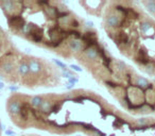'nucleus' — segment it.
I'll use <instances>...</instances> for the list:
<instances>
[{"label": "nucleus", "mask_w": 155, "mask_h": 136, "mask_svg": "<svg viewBox=\"0 0 155 136\" xmlns=\"http://www.w3.org/2000/svg\"><path fill=\"white\" fill-rule=\"evenodd\" d=\"M8 24H9V27L14 29H17V30H22V28L26 25V22L25 19L19 15H13L10 16L9 19H8Z\"/></svg>", "instance_id": "f257e3e1"}, {"label": "nucleus", "mask_w": 155, "mask_h": 136, "mask_svg": "<svg viewBox=\"0 0 155 136\" xmlns=\"http://www.w3.org/2000/svg\"><path fill=\"white\" fill-rule=\"evenodd\" d=\"M136 62H138L141 65H144V66H147L149 63H151L150 58H149V55H148V52H147L146 49L140 48V49L138 50L137 56H136Z\"/></svg>", "instance_id": "f03ea898"}, {"label": "nucleus", "mask_w": 155, "mask_h": 136, "mask_svg": "<svg viewBox=\"0 0 155 136\" xmlns=\"http://www.w3.org/2000/svg\"><path fill=\"white\" fill-rule=\"evenodd\" d=\"M43 34H44V30L41 28V27L37 26H33V30L32 33H31V37H32V41H35V43H39L43 39Z\"/></svg>", "instance_id": "7ed1b4c3"}, {"label": "nucleus", "mask_w": 155, "mask_h": 136, "mask_svg": "<svg viewBox=\"0 0 155 136\" xmlns=\"http://www.w3.org/2000/svg\"><path fill=\"white\" fill-rule=\"evenodd\" d=\"M99 50H100V47H99V45H97V46H95V47L84 49V52H85L86 58H88L89 60H95V58H97L98 55H99Z\"/></svg>", "instance_id": "20e7f679"}, {"label": "nucleus", "mask_w": 155, "mask_h": 136, "mask_svg": "<svg viewBox=\"0 0 155 136\" xmlns=\"http://www.w3.org/2000/svg\"><path fill=\"white\" fill-rule=\"evenodd\" d=\"M15 3L12 0H5V1H0V7L2 8V10L5 11V13H12L15 9Z\"/></svg>", "instance_id": "39448f33"}, {"label": "nucleus", "mask_w": 155, "mask_h": 136, "mask_svg": "<svg viewBox=\"0 0 155 136\" xmlns=\"http://www.w3.org/2000/svg\"><path fill=\"white\" fill-rule=\"evenodd\" d=\"M69 48L74 52H80L83 49H85L84 43H82L81 41L78 39H72L71 41H69Z\"/></svg>", "instance_id": "423d86ee"}, {"label": "nucleus", "mask_w": 155, "mask_h": 136, "mask_svg": "<svg viewBox=\"0 0 155 136\" xmlns=\"http://www.w3.org/2000/svg\"><path fill=\"white\" fill-rule=\"evenodd\" d=\"M21 111V104L18 101H12L9 105V113L12 115H18L20 114Z\"/></svg>", "instance_id": "0eeeda50"}, {"label": "nucleus", "mask_w": 155, "mask_h": 136, "mask_svg": "<svg viewBox=\"0 0 155 136\" xmlns=\"http://www.w3.org/2000/svg\"><path fill=\"white\" fill-rule=\"evenodd\" d=\"M106 24H107V26L115 28V27H118L121 24V20L119 19L117 15H110L106 18Z\"/></svg>", "instance_id": "6e6552de"}, {"label": "nucleus", "mask_w": 155, "mask_h": 136, "mask_svg": "<svg viewBox=\"0 0 155 136\" xmlns=\"http://www.w3.org/2000/svg\"><path fill=\"white\" fill-rule=\"evenodd\" d=\"M136 85H137V87H139V88H144V89H150L153 87L152 84H150L149 81L147 80V79L142 78V77H139V78L137 79Z\"/></svg>", "instance_id": "1a4fd4ad"}, {"label": "nucleus", "mask_w": 155, "mask_h": 136, "mask_svg": "<svg viewBox=\"0 0 155 136\" xmlns=\"http://www.w3.org/2000/svg\"><path fill=\"white\" fill-rule=\"evenodd\" d=\"M29 67H30V72L32 74H38L41 70V65L37 61H31L29 63Z\"/></svg>", "instance_id": "9d476101"}, {"label": "nucleus", "mask_w": 155, "mask_h": 136, "mask_svg": "<svg viewBox=\"0 0 155 136\" xmlns=\"http://www.w3.org/2000/svg\"><path fill=\"white\" fill-rule=\"evenodd\" d=\"M39 110L41 111V113H44V114H49V113L52 112V105L51 103H50L49 101H44L43 103H41V108H39Z\"/></svg>", "instance_id": "9b49d317"}, {"label": "nucleus", "mask_w": 155, "mask_h": 136, "mask_svg": "<svg viewBox=\"0 0 155 136\" xmlns=\"http://www.w3.org/2000/svg\"><path fill=\"white\" fill-rule=\"evenodd\" d=\"M44 10H45V13L47 16H49V17H56V16L58 15V11L56 8H51V7H46L44 8Z\"/></svg>", "instance_id": "f8f14e48"}, {"label": "nucleus", "mask_w": 155, "mask_h": 136, "mask_svg": "<svg viewBox=\"0 0 155 136\" xmlns=\"http://www.w3.org/2000/svg\"><path fill=\"white\" fill-rule=\"evenodd\" d=\"M43 102H44V100L41 96H35V97H33L32 99H31V105L34 108H39Z\"/></svg>", "instance_id": "ddd939ff"}, {"label": "nucleus", "mask_w": 155, "mask_h": 136, "mask_svg": "<svg viewBox=\"0 0 155 136\" xmlns=\"http://www.w3.org/2000/svg\"><path fill=\"white\" fill-rule=\"evenodd\" d=\"M18 71L21 76H27V75L30 72V67H29V64L27 63H21V64L18 66Z\"/></svg>", "instance_id": "4468645a"}, {"label": "nucleus", "mask_w": 155, "mask_h": 136, "mask_svg": "<svg viewBox=\"0 0 155 136\" xmlns=\"http://www.w3.org/2000/svg\"><path fill=\"white\" fill-rule=\"evenodd\" d=\"M1 69H2V71H5V74H11L14 70V66L11 62H5L1 65Z\"/></svg>", "instance_id": "2eb2a0df"}, {"label": "nucleus", "mask_w": 155, "mask_h": 136, "mask_svg": "<svg viewBox=\"0 0 155 136\" xmlns=\"http://www.w3.org/2000/svg\"><path fill=\"white\" fill-rule=\"evenodd\" d=\"M143 5H146L147 10H148L150 13L155 14V1H144Z\"/></svg>", "instance_id": "dca6fc26"}, {"label": "nucleus", "mask_w": 155, "mask_h": 136, "mask_svg": "<svg viewBox=\"0 0 155 136\" xmlns=\"http://www.w3.org/2000/svg\"><path fill=\"white\" fill-rule=\"evenodd\" d=\"M33 26H34V25L31 24V22H28V24L25 25V27H24V28H22V32H24V34H26V35H30L31 33H32Z\"/></svg>", "instance_id": "f3484780"}, {"label": "nucleus", "mask_w": 155, "mask_h": 136, "mask_svg": "<svg viewBox=\"0 0 155 136\" xmlns=\"http://www.w3.org/2000/svg\"><path fill=\"white\" fill-rule=\"evenodd\" d=\"M68 35H69V36L74 37V39H78V41H80V39L83 37L82 33L79 32V31H75V30H70V31H68Z\"/></svg>", "instance_id": "a211bd4d"}, {"label": "nucleus", "mask_w": 155, "mask_h": 136, "mask_svg": "<svg viewBox=\"0 0 155 136\" xmlns=\"http://www.w3.org/2000/svg\"><path fill=\"white\" fill-rule=\"evenodd\" d=\"M118 38H119V41L122 44H129V36H127V33L124 32H120L118 34Z\"/></svg>", "instance_id": "6ab92c4d"}, {"label": "nucleus", "mask_w": 155, "mask_h": 136, "mask_svg": "<svg viewBox=\"0 0 155 136\" xmlns=\"http://www.w3.org/2000/svg\"><path fill=\"white\" fill-rule=\"evenodd\" d=\"M151 28H152V25H151L150 22H142V24L140 25V29H141L142 33H148L149 30H150Z\"/></svg>", "instance_id": "aec40b11"}, {"label": "nucleus", "mask_w": 155, "mask_h": 136, "mask_svg": "<svg viewBox=\"0 0 155 136\" xmlns=\"http://www.w3.org/2000/svg\"><path fill=\"white\" fill-rule=\"evenodd\" d=\"M29 108L27 104H24V105H21V111H20V115H21L22 119H27L28 118V113H29Z\"/></svg>", "instance_id": "412c9836"}, {"label": "nucleus", "mask_w": 155, "mask_h": 136, "mask_svg": "<svg viewBox=\"0 0 155 136\" xmlns=\"http://www.w3.org/2000/svg\"><path fill=\"white\" fill-rule=\"evenodd\" d=\"M53 63L56 65V66H58L61 68V69L63 70V71H67V66H66V64H64V63H62L60 60H56V58H53Z\"/></svg>", "instance_id": "4be33fe9"}, {"label": "nucleus", "mask_w": 155, "mask_h": 136, "mask_svg": "<svg viewBox=\"0 0 155 136\" xmlns=\"http://www.w3.org/2000/svg\"><path fill=\"white\" fill-rule=\"evenodd\" d=\"M144 69H146V71L148 72V74H153L154 70H155V65L153 64V63H149V64L146 66Z\"/></svg>", "instance_id": "5701e85b"}, {"label": "nucleus", "mask_w": 155, "mask_h": 136, "mask_svg": "<svg viewBox=\"0 0 155 136\" xmlns=\"http://www.w3.org/2000/svg\"><path fill=\"white\" fill-rule=\"evenodd\" d=\"M71 68L72 70H74V71H78V72H82L83 71V69L81 68L80 66H77V65H73V64H71L70 66H69Z\"/></svg>", "instance_id": "b1692460"}, {"label": "nucleus", "mask_w": 155, "mask_h": 136, "mask_svg": "<svg viewBox=\"0 0 155 136\" xmlns=\"http://www.w3.org/2000/svg\"><path fill=\"white\" fill-rule=\"evenodd\" d=\"M137 123L139 125H142V127H146V124L148 123V119H146V118H140V119H138V120H137Z\"/></svg>", "instance_id": "393cba45"}, {"label": "nucleus", "mask_w": 155, "mask_h": 136, "mask_svg": "<svg viewBox=\"0 0 155 136\" xmlns=\"http://www.w3.org/2000/svg\"><path fill=\"white\" fill-rule=\"evenodd\" d=\"M62 76L64 77V78H66V79H69V78H71V77H73L72 76V72H71L70 70H67V71H63L62 72Z\"/></svg>", "instance_id": "a878e982"}, {"label": "nucleus", "mask_w": 155, "mask_h": 136, "mask_svg": "<svg viewBox=\"0 0 155 136\" xmlns=\"http://www.w3.org/2000/svg\"><path fill=\"white\" fill-rule=\"evenodd\" d=\"M68 80H69V81H68V83H70V84H73V85H74L75 83L79 82V79H78L77 77H74V76L71 77V78H69Z\"/></svg>", "instance_id": "bb28decb"}, {"label": "nucleus", "mask_w": 155, "mask_h": 136, "mask_svg": "<svg viewBox=\"0 0 155 136\" xmlns=\"http://www.w3.org/2000/svg\"><path fill=\"white\" fill-rule=\"evenodd\" d=\"M19 89V87L17 85H10L9 86V91H17Z\"/></svg>", "instance_id": "cd10ccee"}, {"label": "nucleus", "mask_w": 155, "mask_h": 136, "mask_svg": "<svg viewBox=\"0 0 155 136\" xmlns=\"http://www.w3.org/2000/svg\"><path fill=\"white\" fill-rule=\"evenodd\" d=\"M105 84L107 85L108 87H112V88H116L117 87V84H115V83H113V82H110V81H106Z\"/></svg>", "instance_id": "c85d7f7f"}, {"label": "nucleus", "mask_w": 155, "mask_h": 136, "mask_svg": "<svg viewBox=\"0 0 155 136\" xmlns=\"http://www.w3.org/2000/svg\"><path fill=\"white\" fill-rule=\"evenodd\" d=\"M5 135L7 136H15L16 133L13 131H11V130H7V131H5Z\"/></svg>", "instance_id": "c756f323"}, {"label": "nucleus", "mask_w": 155, "mask_h": 136, "mask_svg": "<svg viewBox=\"0 0 155 136\" xmlns=\"http://www.w3.org/2000/svg\"><path fill=\"white\" fill-rule=\"evenodd\" d=\"M85 25H86V27H88V28H93V27H94V22H91V20H86Z\"/></svg>", "instance_id": "7c9ffc66"}, {"label": "nucleus", "mask_w": 155, "mask_h": 136, "mask_svg": "<svg viewBox=\"0 0 155 136\" xmlns=\"http://www.w3.org/2000/svg\"><path fill=\"white\" fill-rule=\"evenodd\" d=\"M72 26L74 27V28H75V27H79V26H80V22H77L75 19H72Z\"/></svg>", "instance_id": "2f4dec72"}, {"label": "nucleus", "mask_w": 155, "mask_h": 136, "mask_svg": "<svg viewBox=\"0 0 155 136\" xmlns=\"http://www.w3.org/2000/svg\"><path fill=\"white\" fill-rule=\"evenodd\" d=\"M73 87H74V85H73V84H70V83H67V84H66V88L67 89H71V88H73Z\"/></svg>", "instance_id": "473e14b6"}, {"label": "nucleus", "mask_w": 155, "mask_h": 136, "mask_svg": "<svg viewBox=\"0 0 155 136\" xmlns=\"http://www.w3.org/2000/svg\"><path fill=\"white\" fill-rule=\"evenodd\" d=\"M3 87H5V84H3L2 82H0V89H2Z\"/></svg>", "instance_id": "72a5a7b5"}, {"label": "nucleus", "mask_w": 155, "mask_h": 136, "mask_svg": "<svg viewBox=\"0 0 155 136\" xmlns=\"http://www.w3.org/2000/svg\"><path fill=\"white\" fill-rule=\"evenodd\" d=\"M1 130H2V123L0 122V132H1Z\"/></svg>", "instance_id": "f704fd0d"}, {"label": "nucleus", "mask_w": 155, "mask_h": 136, "mask_svg": "<svg viewBox=\"0 0 155 136\" xmlns=\"http://www.w3.org/2000/svg\"><path fill=\"white\" fill-rule=\"evenodd\" d=\"M1 79H2V77H1V75H0V80H1Z\"/></svg>", "instance_id": "c9c22d12"}, {"label": "nucleus", "mask_w": 155, "mask_h": 136, "mask_svg": "<svg viewBox=\"0 0 155 136\" xmlns=\"http://www.w3.org/2000/svg\"><path fill=\"white\" fill-rule=\"evenodd\" d=\"M0 51H1V46H0Z\"/></svg>", "instance_id": "e433bc0d"}, {"label": "nucleus", "mask_w": 155, "mask_h": 136, "mask_svg": "<svg viewBox=\"0 0 155 136\" xmlns=\"http://www.w3.org/2000/svg\"><path fill=\"white\" fill-rule=\"evenodd\" d=\"M154 80H155V77H154Z\"/></svg>", "instance_id": "4c0bfd02"}]
</instances>
